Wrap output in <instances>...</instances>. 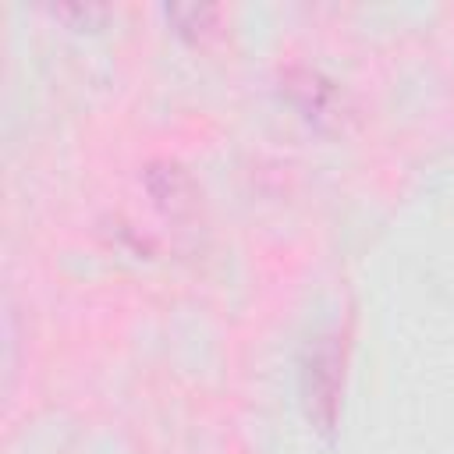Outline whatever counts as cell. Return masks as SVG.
Wrapping results in <instances>:
<instances>
[{"instance_id": "6da1fadb", "label": "cell", "mask_w": 454, "mask_h": 454, "mask_svg": "<svg viewBox=\"0 0 454 454\" xmlns=\"http://www.w3.org/2000/svg\"><path fill=\"white\" fill-rule=\"evenodd\" d=\"M340 383H344V351L337 348V337H316L305 369H301V394H305V411L316 422V429L330 433L337 422V404H340Z\"/></svg>"}, {"instance_id": "7a4b0ae2", "label": "cell", "mask_w": 454, "mask_h": 454, "mask_svg": "<svg viewBox=\"0 0 454 454\" xmlns=\"http://www.w3.org/2000/svg\"><path fill=\"white\" fill-rule=\"evenodd\" d=\"M145 188L156 199V206L170 216H184L195 206V184L188 170L174 160H156L145 167Z\"/></svg>"}, {"instance_id": "3957f363", "label": "cell", "mask_w": 454, "mask_h": 454, "mask_svg": "<svg viewBox=\"0 0 454 454\" xmlns=\"http://www.w3.org/2000/svg\"><path fill=\"white\" fill-rule=\"evenodd\" d=\"M284 92H287V99H291L309 121L330 117V110H333V103H337L333 82H326L319 71H309V67H291V71H284Z\"/></svg>"}, {"instance_id": "277c9868", "label": "cell", "mask_w": 454, "mask_h": 454, "mask_svg": "<svg viewBox=\"0 0 454 454\" xmlns=\"http://www.w3.org/2000/svg\"><path fill=\"white\" fill-rule=\"evenodd\" d=\"M163 14L174 25V32H181L188 39L206 35L213 28V21H216V7L213 4H170V7H163Z\"/></svg>"}, {"instance_id": "5b68a950", "label": "cell", "mask_w": 454, "mask_h": 454, "mask_svg": "<svg viewBox=\"0 0 454 454\" xmlns=\"http://www.w3.org/2000/svg\"><path fill=\"white\" fill-rule=\"evenodd\" d=\"M106 14H110L106 7H53V18L74 21V28H92V25H99Z\"/></svg>"}]
</instances>
